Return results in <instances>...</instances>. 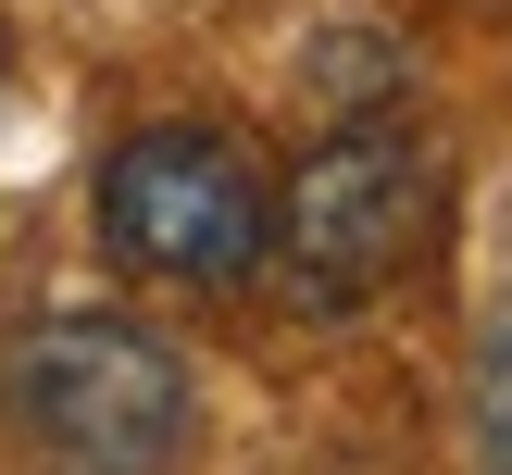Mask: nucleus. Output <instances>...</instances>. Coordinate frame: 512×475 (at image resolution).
Listing matches in <instances>:
<instances>
[{"instance_id": "nucleus-2", "label": "nucleus", "mask_w": 512, "mask_h": 475, "mask_svg": "<svg viewBox=\"0 0 512 475\" xmlns=\"http://www.w3.org/2000/svg\"><path fill=\"white\" fill-rule=\"evenodd\" d=\"M425 238H438V150L400 113H350V125H325V138L275 175L263 275H275L288 313L338 325V313H363L375 288H400Z\"/></svg>"}, {"instance_id": "nucleus-4", "label": "nucleus", "mask_w": 512, "mask_h": 475, "mask_svg": "<svg viewBox=\"0 0 512 475\" xmlns=\"http://www.w3.org/2000/svg\"><path fill=\"white\" fill-rule=\"evenodd\" d=\"M463 438L475 475H512V288L475 313V363H463Z\"/></svg>"}, {"instance_id": "nucleus-3", "label": "nucleus", "mask_w": 512, "mask_h": 475, "mask_svg": "<svg viewBox=\"0 0 512 475\" xmlns=\"http://www.w3.org/2000/svg\"><path fill=\"white\" fill-rule=\"evenodd\" d=\"M88 213L138 288H250L275 238V175L225 125H138L100 150Z\"/></svg>"}, {"instance_id": "nucleus-1", "label": "nucleus", "mask_w": 512, "mask_h": 475, "mask_svg": "<svg viewBox=\"0 0 512 475\" xmlns=\"http://www.w3.org/2000/svg\"><path fill=\"white\" fill-rule=\"evenodd\" d=\"M0 450L13 475H188L200 375L138 313H38L0 350Z\"/></svg>"}, {"instance_id": "nucleus-5", "label": "nucleus", "mask_w": 512, "mask_h": 475, "mask_svg": "<svg viewBox=\"0 0 512 475\" xmlns=\"http://www.w3.org/2000/svg\"><path fill=\"white\" fill-rule=\"evenodd\" d=\"M13 75H25V50H13V25H0V100H13Z\"/></svg>"}]
</instances>
